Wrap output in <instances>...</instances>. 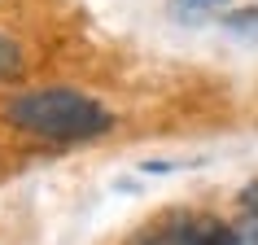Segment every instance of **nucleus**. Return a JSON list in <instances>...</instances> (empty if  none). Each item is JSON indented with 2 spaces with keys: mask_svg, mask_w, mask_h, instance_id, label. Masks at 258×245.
<instances>
[{
  "mask_svg": "<svg viewBox=\"0 0 258 245\" xmlns=\"http://www.w3.org/2000/svg\"><path fill=\"white\" fill-rule=\"evenodd\" d=\"M9 127L27 132V136L53 140V145H70V140H96L105 136L114 118L101 101H92L79 88H31L18 92L5 105Z\"/></svg>",
  "mask_w": 258,
  "mask_h": 245,
  "instance_id": "1",
  "label": "nucleus"
},
{
  "mask_svg": "<svg viewBox=\"0 0 258 245\" xmlns=\"http://www.w3.org/2000/svg\"><path fill=\"white\" fill-rule=\"evenodd\" d=\"M127 245H245L241 232L210 215H166L140 228Z\"/></svg>",
  "mask_w": 258,
  "mask_h": 245,
  "instance_id": "2",
  "label": "nucleus"
},
{
  "mask_svg": "<svg viewBox=\"0 0 258 245\" xmlns=\"http://www.w3.org/2000/svg\"><path fill=\"white\" fill-rule=\"evenodd\" d=\"M22 75V48H18L9 35H0V83H9Z\"/></svg>",
  "mask_w": 258,
  "mask_h": 245,
  "instance_id": "3",
  "label": "nucleus"
},
{
  "mask_svg": "<svg viewBox=\"0 0 258 245\" xmlns=\"http://www.w3.org/2000/svg\"><path fill=\"white\" fill-rule=\"evenodd\" d=\"M215 5H223V0H171V9H175L184 22H197V18H206Z\"/></svg>",
  "mask_w": 258,
  "mask_h": 245,
  "instance_id": "4",
  "label": "nucleus"
},
{
  "mask_svg": "<svg viewBox=\"0 0 258 245\" xmlns=\"http://www.w3.org/2000/svg\"><path fill=\"white\" fill-rule=\"evenodd\" d=\"M223 27L236 31V35H258V9H241V14H228Z\"/></svg>",
  "mask_w": 258,
  "mask_h": 245,
  "instance_id": "5",
  "label": "nucleus"
},
{
  "mask_svg": "<svg viewBox=\"0 0 258 245\" xmlns=\"http://www.w3.org/2000/svg\"><path fill=\"white\" fill-rule=\"evenodd\" d=\"M236 232H241L245 245H258V210H254V215H245L241 223H236Z\"/></svg>",
  "mask_w": 258,
  "mask_h": 245,
  "instance_id": "6",
  "label": "nucleus"
}]
</instances>
